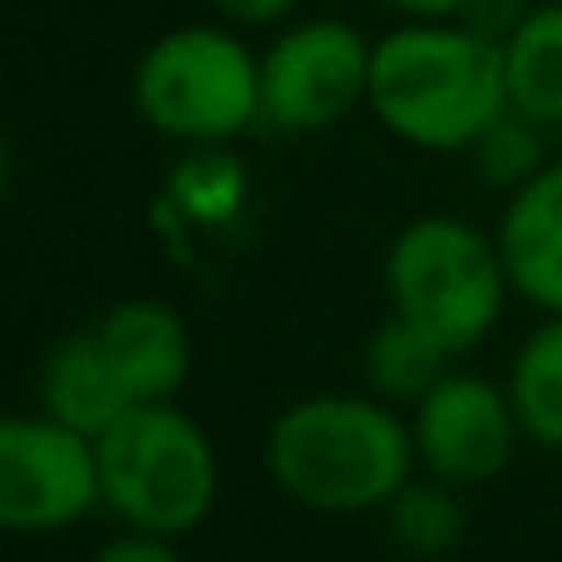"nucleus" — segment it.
<instances>
[{"label": "nucleus", "instance_id": "nucleus-4", "mask_svg": "<svg viewBox=\"0 0 562 562\" xmlns=\"http://www.w3.org/2000/svg\"><path fill=\"white\" fill-rule=\"evenodd\" d=\"M514 286L504 252L459 217H419L385 257V291L395 316L419 326L449 356H464L494 330L504 291Z\"/></svg>", "mask_w": 562, "mask_h": 562}, {"label": "nucleus", "instance_id": "nucleus-1", "mask_svg": "<svg viewBox=\"0 0 562 562\" xmlns=\"http://www.w3.org/2000/svg\"><path fill=\"white\" fill-rule=\"evenodd\" d=\"M366 104L390 134L415 148H474L514 109L504 45L445 20L400 25L375 40Z\"/></svg>", "mask_w": 562, "mask_h": 562}, {"label": "nucleus", "instance_id": "nucleus-12", "mask_svg": "<svg viewBox=\"0 0 562 562\" xmlns=\"http://www.w3.org/2000/svg\"><path fill=\"white\" fill-rule=\"evenodd\" d=\"M508 104L533 124H562V0L538 5L504 40Z\"/></svg>", "mask_w": 562, "mask_h": 562}, {"label": "nucleus", "instance_id": "nucleus-18", "mask_svg": "<svg viewBox=\"0 0 562 562\" xmlns=\"http://www.w3.org/2000/svg\"><path fill=\"white\" fill-rule=\"evenodd\" d=\"M213 10L233 25H272L296 10V0H213Z\"/></svg>", "mask_w": 562, "mask_h": 562}, {"label": "nucleus", "instance_id": "nucleus-15", "mask_svg": "<svg viewBox=\"0 0 562 562\" xmlns=\"http://www.w3.org/2000/svg\"><path fill=\"white\" fill-rule=\"evenodd\" d=\"M385 508H390V533L409 553L435 558L449 553L464 538V508L445 488V479L439 484H405Z\"/></svg>", "mask_w": 562, "mask_h": 562}, {"label": "nucleus", "instance_id": "nucleus-2", "mask_svg": "<svg viewBox=\"0 0 562 562\" xmlns=\"http://www.w3.org/2000/svg\"><path fill=\"white\" fill-rule=\"evenodd\" d=\"M415 435L360 395H311L281 409L267 435V469L301 508H385L415 469Z\"/></svg>", "mask_w": 562, "mask_h": 562}, {"label": "nucleus", "instance_id": "nucleus-17", "mask_svg": "<svg viewBox=\"0 0 562 562\" xmlns=\"http://www.w3.org/2000/svg\"><path fill=\"white\" fill-rule=\"evenodd\" d=\"M94 562H178V553L168 548L164 533H128V538H114V543H104L94 553Z\"/></svg>", "mask_w": 562, "mask_h": 562}, {"label": "nucleus", "instance_id": "nucleus-11", "mask_svg": "<svg viewBox=\"0 0 562 562\" xmlns=\"http://www.w3.org/2000/svg\"><path fill=\"white\" fill-rule=\"evenodd\" d=\"M40 395H45V409L65 425L85 429V435H104L124 409H134L128 390L119 385L114 366H109L104 346H99L94 326L79 330V336H65L45 360V375H40Z\"/></svg>", "mask_w": 562, "mask_h": 562}, {"label": "nucleus", "instance_id": "nucleus-14", "mask_svg": "<svg viewBox=\"0 0 562 562\" xmlns=\"http://www.w3.org/2000/svg\"><path fill=\"white\" fill-rule=\"evenodd\" d=\"M508 395H514L518 425L538 445L562 449V316L548 321L543 330H533L528 346L518 350Z\"/></svg>", "mask_w": 562, "mask_h": 562}, {"label": "nucleus", "instance_id": "nucleus-7", "mask_svg": "<svg viewBox=\"0 0 562 562\" xmlns=\"http://www.w3.org/2000/svg\"><path fill=\"white\" fill-rule=\"evenodd\" d=\"M375 45L346 20H301L262 55V119L286 134L330 128L370 99Z\"/></svg>", "mask_w": 562, "mask_h": 562}, {"label": "nucleus", "instance_id": "nucleus-19", "mask_svg": "<svg viewBox=\"0 0 562 562\" xmlns=\"http://www.w3.org/2000/svg\"><path fill=\"white\" fill-rule=\"evenodd\" d=\"M385 5L405 10V15H415V20H449V15H459V10L479 5V0H385Z\"/></svg>", "mask_w": 562, "mask_h": 562}, {"label": "nucleus", "instance_id": "nucleus-16", "mask_svg": "<svg viewBox=\"0 0 562 562\" xmlns=\"http://www.w3.org/2000/svg\"><path fill=\"white\" fill-rule=\"evenodd\" d=\"M479 164H484L488 183H518L524 188L533 173H543V144L533 134V119H524L518 109H508L484 138H479Z\"/></svg>", "mask_w": 562, "mask_h": 562}, {"label": "nucleus", "instance_id": "nucleus-6", "mask_svg": "<svg viewBox=\"0 0 562 562\" xmlns=\"http://www.w3.org/2000/svg\"><path fill=\"white\" fill-rule=\"evenodd\" d=\"M94 504H104L94 435L55 415L0 425V524L10 533H55Z\"/></svg>", "mask_w": 562, "mask_h": 562}, {"label": "nucleus", "instance_id": "nucleus-10", "mask_svg": "<svg viewBox=\"0 0 562 562\" xmlns=\"http://www.w3.org/2000/svg\"><path fill=\"white\" fill-rule=\"evenodd\" d=\"M498 252L518 296L562 316V164H548L514 193Z\"/></svg>", "mask_w": 562, "mask_h": 562}, {"label": "nucleus", "instance_id": "nucleus-3", "mask_svg": "<svg viewBox=\"0 0 562 562\" xmlns=\"http://www.w3.org/2000/svg\"><path fill=\"white\" fill-rule=\"evenodd\" d=\"M104 504L144 533H188L213 514L217 454L213 439L173 409V400L134 405L94 439Z\"/></svg>", "mask_w": 562, "mask_h": 562}, {"label": "nucleus", "instance_id": "nucleus-13", "mask_svg": "<svg viewBox=\"0 0 562 562\" xmlns=\"http://www.w3.org/2000/svg\"><path fill=\"white\" fill-rule=\"evenodd\" d=\"M449 366V350L435 346L419 326H409L405 316L390 311V321H380L375 336L366 346V370H370V385L380 390L385 400H425L429 390L445 380Z\"/></svg>", "mask_w": 562, "mask_h": 562}, {"label": "nucleus", "instance_id": "nucleus-5", "mask_svg": "<svg viewBox=\"0 0 562 562\" xmlns=\"http://www.w3.org/2000/svg\"><path fill=\"white\" fill-rule=\"evenodd\" d=\"M134 109L168 138H233L262 119V59L223 25H178L138 55Z\"/></svg>", "mask_w": 562, "mask_h": 562}, {"label": "nucleus", "instance_id": "nucleus-8", "mask_svg": "<svg viewBox=\"0 0 562 562\" xmlns=\"http://www.w3.org/2000/svg\"><path fill=\"white\" fill-rule=\"evenodd\" d=\"M514 395L479 375H445L415 405V454L445 484H484L514 459Z\"/></svg>", "mask_w": 562, "mask_h": 562}, {"label": "nucleus", "instance_id": "nucleus-9", "mask_svg": "<svg viewBox=\"0 0 562 562\" xmlns=\"http://www.w3.org/2000/svg\"><path fill=\"white\" fill-rule=\"evenodd\" d=\"M119 385L134 405L148 400H173L193 370V340L173 306L164 301H119L94 326Z\"/></svg>", "mask_w": 562, "mask_h": 562}]
</instances>
